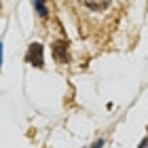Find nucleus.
I'll return each mask as SVG.
<instances>
[{"mask_svg":"<svg viewBox=\"0 0 148 148\" xmlns=\"http://www.w3.org/2000/svg\"><path fill=\"white\" fill-rule=\"evenodd\" d=\"M25 62L32 64V66H36V68H40L42 66V45H38V42H32L30 45V49H28V55H25Z\"/></svg>","mask_w":148,"mask_h":148,"instance_id":"nucleus-1","label":"nucleus"},{"mask_svg":"<svg viewBox=\"0 0 148 148\" xmlns=\"http://www.w3.org/2000/svg\"><path fill=\"white\" fill-rule=\"evenodd\" d=\"M53 57H55L59 64L68 62V49H66V42H55V45H53Z\"/></svg>","mask_w":148,"mask_h":148,"instance_id":"nucleus-2","label":"nucleus"},{"mask_svg":"<svg viewBox=\"0 0 148 148\" xmlns=\"http://www.w3.org/2000/svg\"><path fill=\"white\" fill-rule=\"evenodd\" d=\"M83 2L89 6L91 11H104L106 6L110 4V0H83Z\"/></svg>","mask_w":148,"mask_h":148,"instance_id":"nucleus-3","label":"nucleus"},{"mask_svg":"<svg viewBox=\"0 0 148 148\" xmlns=\"http://www.w3.org/2000/svg\"><path fill=\"white\" fill-rule=\"evenodd\" d=\"M34 6H36V11H38V15H40V17H45V15H47V6H45L42 0H34Z\"/></svg>","mask_w":148,"mask_h":148,"instance_id":"nucleus-4","label":"nucleus"},{"mask_svg":"<svg viewBox=\"0 0 148 148\" xmlns=\"http://www.w3.org/2000/svg\"><path fill=\"white\" fill-rule=\"evenodd\" d=\"M0 66H2V45H0Z\"/></svg>","mask_w":148,"mask_h":148,"instance_id":"nucleus-5","label":"nucleus"},{"mask_svg":"<svg viewBox=\"0 0 148 148\" xmlns=\"http://www.w3.org/2000/svg\"><path fill=\"white\" fill-rule=\"evenodd\" d=\"M140 148H146V140H142V144H140Z\"/></svg>","mask_w":148,"mask_h":148,"instance_id":"nucleus-6","label":"nucleus"}]
</instances>
